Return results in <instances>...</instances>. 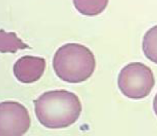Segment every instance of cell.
Returning a JSON list of instances; mask_svg holds the SVG:
<instances>
[{"label":"cell","mask_w":157,"mask_h":136,"mask_svg":"<svg viewBox=\"0 0 157 136\" xmlns=\"http://www.w3.org/2000/svg\"><path fill=\"white\" fill-rule=\"evenodd\" d=\"M118 88L126 97L139 100L148 96L155 85L154 75L150 68L140 62L126 65L120 71Z\"/></svg>","instance_id":"3957f363"},{"label":"cell","mask_w":157,"mask_h":136,"mask_svg":"<svg viewBox=\"0 0 157 136\" xmlns=\"http://www.w3.org/2000/svg\"><path fill=\"white\" fill-rule=\"evenodd\" d=\"M153 111L156 115L157 116V93L154 98L153 100Z\"/></svg>","instance_id":"9c48e42d"},{"label":"cell","mask_w":157,"mask_h":136,"mask_svg":"<svg viewBox=\"0 0 157 136\" xmlns=\"http://www.w3.org/2000/svg\"><path fill=\"white\" fill-rule=\"evenodd\" d=\"M44 58L26 55L16 61L13 67L15 77L22 83L30 84L37 81L43 76L46 69Z\"/></svg>","instance_id":"5b68a950"},{"label":"cell","mask_w":157,"mask_h":136,"mask_svg":"<svg viewBox=\"0 0 157 136\" xmlns=\"http://www.w3.org/2000/svg\"><path fill=\"white\" fill-rule=\"evenodd\" d=\"M30 48L14 32L0 31V51L2 53H16L18 50Z\"/></svg>","instance_id":"52a82bcc"},{"label":"cell","mask_w":157,"mask_h":136,"mask_svg":"<svg viewBox=\"0 0 157 136\" xmlns=\"http://www.w3.org/2000/svg\"><path fill=\"white\" fill-rule=\"evenodd\" d=\"M142 51L148 60L157 64V25L150 28L144 35Z\"/></svg>","instance_id":"ba28073f"},{"label":"cell","mask_w":157,"mask_h":136,"mask_svg":"<svg viewBox=\"0 0 157 136\" xmlns=\"http://www.w3.org/2000/svg\"><path fill=\"white\" fill-rule=\"evenodd\" d=\"M39 122L48 129H63L79 118L82 106L78 97L66 90L46 92L34 101Z\"/></svg>","instance_id":"6da1fadb"},{"label":"cell","mask_w":157,"mask_h":136,"mask_svg":"<svg viewBox=\"0 0 157 136\" xmlns=\"http://www.w3.org/2000/svg\"><path fill=\"white\" fill-rule=\"evenodd\" d=\"M75 9L86 16H96L107 8L109 0H73Z\"/></svg>","instance_id":"8992f818"},{"label":"cell","mask_w":157,"mask_h":136,"mask_svg":"<svg viewBox=\"0 0 157 136\" xmlns=\"http://www.w3.org/2000/svg\"><path fill=\"white\" fill-rule=\"evenodd\" d=\"M96 65V59L91 51L78 43H67L60 47L52 60L56 75L69 83H80L89 79Z\"/></svg>","instance_id":"7a4b0ae2"},{"label":"cell","mask_w":157,"mask_h":136,"mask_svg":"<svg viewBox=\"0 0 157 136\" xmlns=\"http://www.w3.org/2000/svg\"><path fill=\"white\" fill-rule=\"evenodd\" d=\"M31 119L21 104L6 101L0 104V135L21 136L29 129Z\"/></svg>","instance_id":"277c9868"}]
</instances>
